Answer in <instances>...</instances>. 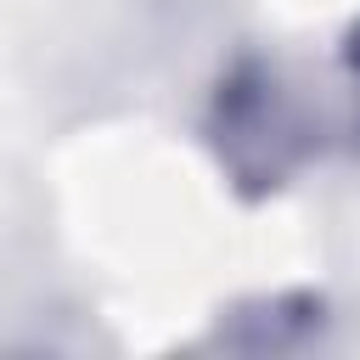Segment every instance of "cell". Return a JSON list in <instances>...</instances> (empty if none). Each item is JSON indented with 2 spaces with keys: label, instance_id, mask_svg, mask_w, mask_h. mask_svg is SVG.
Segmentation results:
<instances>
[{
  "label": "cell",
  "instance_id": "obj_1",
  "mask_svg": "<svg viewBox=\"0 0 360 360\" xmlns=\"http://www.w3.org/2000/svg\"><path fill=\"white\" fill-rule=\"evenodd\" d=\"M208 141H214V158L231 174V186L248 197L287 186L292 169L315 146L298 96L287 90V79L270 62H236L219 79L214 112H208Z\"/></svg>",
  "mask_w": 360,
  "mask_h": 360
},
{
  "label": "cell",
  "instance_id": "obj_2",
  "mask_svg": "<svg viewBox=\"0 0 360 360\" xmlns=\"http://www.w3.org/2000/svg\"><path fill=\"white\" fill-rule=\"evenodd\" d=\"M343 56H349V73H354V84H360V22H354V34H349V51H343Z\"/></svg>",
  "mask_w": 360,
  "mask_h": 360
}]
</instances>
